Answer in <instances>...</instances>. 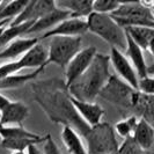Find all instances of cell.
Segmentation results:
<instances>
[{"label":"cell","mask_w":154,"mask_h":154,"mask_svg":"<svg viewBox=\"0 0 154 154\" xmlns=\"http://www.w3.org/2000/svg\"><path fill=\"white\" fill-rule=\"evenodd\" d=\"M29 0H15V1H2L0 5V21L15 19L24 8L27 7Z\"/></svg>","instance_id":"24"},{"label":"cell","mask_w":154,"mask_h":154,"mask_svg":"<svg viewBox=\"0 0 154 154\" xmlns=\"http://www.w3.org/2000/svg\"><path fill=\"white\" fill-rule=\"evenodd\" d=\"M0 137L1 139H41L43 136L26 130L23 126H1L0 125Z\"/></svg>","instance_id":"25"},{"label":"cell","mask_w":154,"mask_h":154,"mask_svg":"<svg viewBox=\"0 0 154 154\" xmlns=\"http://www.w3.org/2000/svg\"><path fill=\"white\" fill-rule=\"evenodd\" d=\"M154 69V66H153V67H151V69Z\"/></svg>","instance_id":"38"},{"label":"cell","mask_w":154,"mask_h":154,"mask_svg":"<svg viewBox=\"0 0 154 154\" xmlns=\"http://www.w3.org/2000/svg\"><path fill=\"white\" fill-rule=\"evenodd\" d=\"M29 115V108L20 101H12L0 111L1 126H22L23 121Z\"/></svg>","instance_id":"12"},{"label":"cell","mask_w":154,"mask_h":154,"mask_svg":"<svg viewBox=\"0 0 154 154\" xmlns=\"http://www.w3.org/2000/svg\"><path fill=\"white\" fill-rule=\"evenodd\" d=\"M81 46V37H52L48 49V64L54 63L63 69H66V66L75 57V54L82 50Z\"/></svg>","instance_id":"7"},{"label":"cell","mask_w":154,"mask_h":154,"mask_svg":"<svg viewBox=\"0 0 154 154\" xmlns=\"http://www.w3.org/2000/svg\"><path fill=\"white\" fill-rule=\"evenodd\" d=\"M56 7V1L52 0H29L27 7L20 15L11 21L9 26H17L24 22H36Z\"/></svg>","instance_id":"10"},{"label":"cell","mask_w":154,"mask_h":154,"mask_svg":"<svg viewBox=\"0 0 154 154\" xmlns=\"http://www.w3.org/2000/svg\"><path fill=\"white\" fill-rule=\"evenodd\" d=\"M125 34H126V31H125ZM125 56L131 62L139 79H143L148 75V66H147L145 57H144V51L133 42V39L128 34H126V54Z\"/></svg>","instance_id":"16"},{"label":"cell","mask_w":154,"mask_h":154,"mask_svg":"<svg viewBox=\"0 0 154 154\" xmlns=\"http://www.w3.org/2000/svg\"><path fill=\"white\" fill-rule=\"evenodd\" d=\"M1 4H2V1H1V0H0V5H1Z\"/></svg>","instance_id":"39"},{"label":"cell","mask_w":154,"mask_h":154,"mask_svg":"<svg viewBox=\"0 0 154 154\" xmlns=\"http://www.w3.org/2000/svg\"><path fill=\"white\" fill-rule=\"evenodd\" d=\"M93 0H60L56 1V6L69 13L71 19L87 20L93 13Z\"/></svg>","instance_id":"17"},{"label":"cell","mask_w":154,"mask_h":154,"mask_svg":"<svg viewBox=\"0 0 154 154\" xmlns=\"http://www.w3.org/2000/svg\"><path fill=\"white\" fill-rule=\"evenodd\" d=\"M23 69H29L28 67V63H27L26 58L23 56L17 60L4 63V64L0 65V80L9 77L12 74H15V73L20 72Z\"/></svg>","instance_id":"27"},{"label":"cell","mask_w":154,"mask_h":154,"mask_svg":"<svg viewBox=\"0 0 154 154\" xmlns=\"http://www.w3.org/2000/svg\"><path fill=\"white\" fill-rule=\"evenodd\" d=\"M69 13L65 9H62L59 7H56L51 12L41 17L36 22L31 26V28L28 30L27 34H35V32H41V31H49L52 28H54L57 24L63 22L64 20L69 19Z\"/></svg>","instance_id":"15"},{"label":"cell","mask_w":154,"mask_h":154,"mask_svg":"<svg viewBox=\"0 0 154 154\" xmlns=\"http://www.w3.org/2000/svg\"><path fill=\"white\" fill-rule=\"evenodd\" d=\"M27 154H41V151L37 147V145H31L30 147H28Z\"/></svg>","instance_id":"34"},{"label":"cell","mask_w":154,"mask_h":154,"mask_svg":"<svg viewBox=\"0 0 154 154\" xmlns=\"http://www.w3.org/2000/svg\"><path fill=\"white\" fill-rule=\"evenodd\" d=\"M136 108L143 112L144 115L143 118H145L149 123L151 121L154 122V96H147L140 94Z\"/></svg>","instance_id":"28"},{"label":"cell","mask_w":154,"mask_h":154,"mask_svg":"<svg viewBox=\"0 0 154 154\" xmlns=\"http://www.w3.org/2000/svg\"><path fill=\"white\" fill-rule=\"evenodd\" d=\"M44 71H45V66H42L31 73H27V74H16L15 73V74H12L5 79H1L0 80V91L16 89V88L24 86L26 84H29V82L31 84Z\"/></svg>","instance_id":"19"},{"label":"cell","mask_w":154,"mask_h":154,"mask_svg":"<svg viewBox=\"0 0 154 154\" xmlns=\"http://www.w3.org/2000/svg\"><path fill=\"white\" fill-rule=\"evenodd\" d=\"M148 73H152L154 77V69H148Z\"/></svg>","instance_id":"36"},{"label":"cell","mask_w":154,"mask_h":154,"mask_svg":"<svg viewBox=\"0 0 154 154\" xmlns=\"http://www.w3.org/2000/svg\"><path fill=\"white\" fill-rule=\"evenodd\" d=\"M88 31L99 36L107 42L111 48L118 50H126V34L114 20V17L108 14H99L93 12L87 19Z\"/></svg>","instance_id":"3"},{"label":"cell","mask_w":154,"mask_h":154,"mask_svg":"<svg viewBox=\"0 0 154 154\" xmlns=\"http://www.w3.org/2000/svg\"><path fill=\"white\" fill-rule=\"evenodd\" d=\"M85 140L87 154H117L119 148L114 128L106 122L93 126Z\"/></svg>","instance_id":"6"},{"label":"cell","mask_w":154,"mask_h":154,"mask_svg":"<svg viewBox=\"0 0 154 154\" xmlns=\"http://www.w3.org/2000/svg\"><path fill=\"white\" fill-rule=\"evenodd\" d=\"M35 101L54 124H62L77 131L85 139L92 130L71 102L66 81L60 78L35 80L30 84Z\"/></svg>","instance_id":"1"},{"label":"cell","mask_w":154,"mask_h":154,"mask_svg":"<svg viewBox=\"0 0 154 154\" xmlns=\"http://www.w3.org/2000/svg\"><path fill=\"white\" fill-rule=\"evenodd\" d=\"M38 41L39 38L36 37H27V38L20 37L12 41L0 51V60H9L15 58L20 59L31 48L38 44Z\"/></svg>","instance_id":"14"},{"label":"cell","mask_w":154,"mask_h":154,"mask_svg":"<svg viewBox=\"0 0 154 154\" xmlns=\"http://www.w3.org/2000/svg\"><path fill=\"white\" fill-rule=\"evenodd\" d=\"M139 95L140 93L138 91L128 85L121 78H118L115 74H111L110 79L101 91L99 96L117 107L131 109L136 108Z\"/></svg>","instance_id":"5"},{"label":"cell","mask_w":154,"mask_h":154,"mask_svg":"<svg viewBox=\"0 0 154 154\" xmlns=\"http://www.w3.org/2000/svg\"><path fill=\"white\" fill-rule=\"evenodd\" d=\"M46 138H48V134L43 136L41 139H1L0 146L12 152H26V149H28V147H30L31 145H38L42 143L44 144L46 141Z\"/></svg>","instance_id":"22"},{"label":"cell","mask_w":154,"mask_h":154,"mask_svg":"<svg viewBox=\"0 0 154 154\" xmlns=\"http://www.w3.org/2000/svg\"><path fill=\"white\" fill-rule=\"evenodd\" d=\"M43 153L44 154H62L60 148H59L58 145L54 143V140L52 139L51 134H48L46 141L44 143V146H43Z\"/></svg>","instance_id":"32"},{"label":"cell","mask_w":154,"mask_h":154,"mask_svg":"<svg viewBox=\"0 0 154 154\" xmlns=\"http://www.w3.org/2000/svg\"><path fill=\"white\" fill-rule=\"evenodd\" d=\"M148 154H154V147L149 151V152H148Z\"/></svg>","instance_id":"37"},{"label":"cell","mask_w":154,"mask_h":154,"mask_svg":"<svg viewBox=\"0 0 154 154\" xmlns=\"http://www.w3.org/2000/svg\"><path fill=\"white\" fill-rule=\"evenodd\" d=\"M60 137L69 154H87V147L82 141V137L73 129L64 126Z\"/></svg>","instance_id":"20"},{"label":"cell","mask_w":154,"mask_h":154,"mask_svg":"<svg viewBox=\"0 0 154 154\" xmlns=\"http://www.w3.org/2000/svg\"><path fill=\"white\" fill-rule=\"evenodd\" d=\"M12 154H27L26 152H12Z\"/></svg>","instance_id":"35"},{"label":"cell","mask_w":154,"mask_h":154,"mask_svg":"<svg viewBox=\"0 0 154 154\" xmlns=\"http://www.w3.org/2000/svg\"><path fill=\"white\" fill-rule=\"evenodd\" d=\"M132 139L141 149L149 152L154 147V126L145 118H139Z\"/></svg>","instance_id":"18"},{"label":"cell","mask_w":154,"mask_h":154,"mask_svg":"<svg viewBox=\"0 0 154 154\" xmlns=\"http://www.w3.org/2000/svg\"><path fill=\"white\" fill-rule=\"evenodd\" d=\"M34 23L35 22H24L17 26H7L0 36V46H6L12 41L20 38V36L22 35H26Z\"/></svg>","instance_id":"23"},{"label":"cell","mask_w":154,"mask_h":154,"mask_svg":"<svg viewBox=\"0 0 154 154\" xmlns=\"http://www.w3.org/2000/svg\"><path fill=\"white\" fill-rule=\"evenodd\" d=\"M139 118L137 116H129L128 118L122 119L115 124V133H117L119 137L124 139L131 138L133 136V132L138 125Z\"/></svg>","instance_id":"26"},{"label":"cell","mask_w":154,"mask_h":154,"mask_svg":"<svg viewBox=\"0 0 154 154\" xmlns=\"http://www.w3.org/2000/svg\"><path fill=\"white\" fill-rule=\"evenodd\" d=\"M71 102L74 106V108L77 109L78 114L81 116V118L92 128L100 124L102 117L106 114L104 109L99 103L80 101L74 99L73 96H71Z\"/></svg>","instance_id":"13"},{"label":"cell","mask_w":154,"mask_h":154,"mask_svg":"<svg viewBox=\"0 0 154 154\" xmlns=\"http://www.w3.org/2000/svg\"><path fill=\"white\" fill-rule=\"evenodd\" d=\"M121 1L115 0H96L93 2V12L99 14L111 15L117 8L119 7Z\"/></svg>","instance_id":"29"},{"label":"cell","mask_w":154,"mask_h":154,"mask_svg":"<svg viewBox=\"0 0 154 154\" xmlns=\"http://www.w3.org/2000/svg\"><path fill=\"white\" fill-rule=\"evenodd\" d=\"M109 66V56L97 52L88 69L69 87V95L77 100L94 102L111 77Z\"/></svg>","instance_id":"2"},{"label":"cell","mask_w":154,"mask_h":154,"mask_svg":"<svg viewBox=\"0 0 154 154\" xmlns=\"http://www.w3.org/2000/svg\"><path fill=\"white\" fill-rule=\"evenodd\" d=\"M96 54L97 50L95 46H88L75 54V57L69 63V65L65 69V75H66L65 81L67 87H69L78 78L81 77L88 69Z\"/></svg>","instance_id":"9"},{"label":"cell","mask_w":154,"mask_h":154,"mask_svg":"<svg viewBox=\"0 0 154 154\" xmlns=\"http://www.w3.org/2000/svg\"><path fill=\"white\" fill-rule=\"evenodd\" d=\"M11 102H12V101L9 100L7 96H5V95H2V94L0 93V111H2Z\"/></svg>","instance_id":"33"},{"label":"cell","mask_w":154,"mask_h":154,"mask_svg":"<svg viewBox=\"0 0 154 154\" xmlns=\"http://www.w3.org/2000/svg\"><path fill=\"white\" fill-rule=\"evenodd\" d=\"M117 154H148V152L141 149L140 147L134 143V140L131 138L124 139L122 145H119Z\"/></svg>","instance_id":"30"},{"label":"cell","mask_w":154,"mask_h":154,"mask_svg":"<svg viewBox=\"0 0 154 154\" xmlns=\"http://www.w3.org/2000/svg\"><path fill=\"white\" fill-rule=\"evenodd\" d=\"M109 58H110V64L115 69L117 77L121 78L123 81H125L128 85H130L136 91H138V74L134 67L132 66L131 62L129 60V58L121 50L115 49V48L110 49Z\"/></svg>","instance_id":"8"},{"label":"cell","mask_w":154,"mask_h":154,"mask_svg":"<svg viewBox=\"0 0 154 154\" xmlns=\"http://www.w3.org/2000/svg\"><path fill=\"white\" fill-rule=\"evenodd\" d=\"M88 31L87 20L84 19H66L59 24H57L51 30L44 32L39 39H45L49 37L64 36V37H81Z\"/></svg>","instance_id":"11"},{"label":"cell","mask_w":154,"mask_h":154,"mask_svg":"<svg viewBox=\"0 0 154 154\" xmlns=\"http://www.w3.org/2000/svg\"><path fill=\"white\" fill-rule=\"evenodd\" d=\"M138 92L143 95L154 96V77H147L139 79Z\"/></svg>","instance_id":"31"},{"label":"cell","mask_w":154,"mask_h":154,"mask_svg":"<svg viewBox=\"0 0 154 154\" xmlns=\"http://www.w3.org/2000/svg\"><path fill=\"white\" fill-rule=\"evenodd\" d=\"M111 16L124 29L130 27L154 28V11L140 1L121 2Z\"/></svg>","instance_id":"4"},{"label":"cell","mask_w":154,"mask_h":154,"mask_svg":"<svg viewBox=\"0 0 154 154\" xmlns=\"http://www.w3.org/2000/svg\"><path fill=\"white\" fill-rule=\"evenodd\" d=\"M125 31L143 51H147L149 43L154 38V28L149 27H130L125 28Z\"/></svg>","instance_id":"21"}]
</instances>
